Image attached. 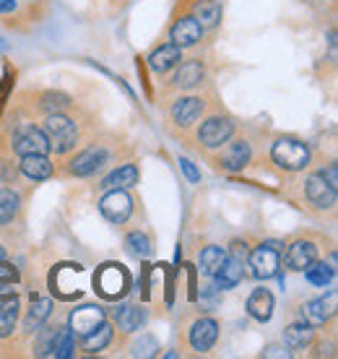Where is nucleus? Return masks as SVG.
Masks as SVG:
<instances>
[{
	"label": "nucleus",
	"instance_id": "nucleus-31",
	"mask_svg": "<svg viewBox=\"0 0 338 359\" xmlns=\"http://www.w3.org/2000/svg\"><path fill=\"white\" fill-rule=\"evenodd\" d=\"M304 273H307V281L315 284V287H328L330 281H333V276H336L333 266H330V263H320V261L310 263V266L304 269Z\"/></svg>",
	"mask_w": 338,
	"mask_h": 359
},
{
	"label": "nucleus",
	"instance_id": "nucleus-9",
	"mask_svg": "<svg viewBox=\"0 0 338 359\" xmlns=\"http://www.w3.org/2000/svg\"><path fill=\"white\" fill-rule=\"evenodd\" d=\"M104 320H107V315L99 305H83L71 313V333L73 336H86L94 328H99Z\"/></svg>",
	"mask_w": 338,
	"mask_h": 359
},
{
	"label": "nucleus",
	"instance_id": "nucleus-21",
	"mask_svg": "<svg viewBox=\"0 0 338 359\" xmlns=\"http://www.w3.org/2000/svg\"><path fill=\"white\" fill-rule=\"evenodd\" d=\"M18 320V299L13 297H0V339L13 333Z\"/></svg>",
	"mask_w": 338,
	"mask_h": 359
},
{
	"label": "nucleus",
	"instance_id": "nucleus-2",
	"mask_svg": "<svg viewBox=\"0 0 338 359\" xmlns=\"http://www.w3.org/2000/svg\"><path fill=\"white\" fill-rule=\"evenodd\" d=\"M248 245L245 243H231L229 252H227V261L222 263V269L216 271V289H231L237 287L245 276V263H248Z\"/></svg>",
	"mask_w": 338,
	"mask_h": 359
},
{
	"label": "nucleus",
	"instance_id": "nucleus-7",
	"mask_svg": "<svg viewBox=\"0 0 338 359\" xmlns=\"http://www.w3.org/2000/svg\"><path fill=\"white\" fill-rule=\"evenodd\" d=\"M336 313V294L328 299H307L299 307V323L310 325V328H320L330 320V315Z\"/></svg>",
	"mask_w": 338,
	"mask_h": 359
},
{
	"label": "nucleus",
	"instance_id": "nucleus-37",
	"mask_svg": "<svg viewBox=\"0 0 338 359\" xmlns=\"http://www.w3.org/2000/svg\"><path fill=\"white\" fill-rule=\"evenodd\" d=\"M55 331H45L39 336V344H36V354L39 357H50V346H53Z\"/></svg>",
	"mask_w": 338,
	"mask_h": 359
},
{
	"label": "nucleus",
	"instance_id": "nucleus-32",
	"mask_svg": "<svg viewBox=\"0 0 338 359\" xmlns=\"http://www.w3.org/2000/svg\"><path fill=\"white\" fill-rule=\"evenodd\" d=\"M125 248H128V252H130V255H135V258H149V255H151V240H149L143 232H130V234H128Z\"/></svg>",
	"mask_w": 338,
	"mask_h": 359
},
{
	"label": "nucleus",
	"instance_id": "nucleus-18",
	"mask_svg": "<svg viewBox=\"0 0 338 359\" xmlns=\"http://www.w3.org/2000/svg\"><path fill=\"white\" fill-rule=\"evenodd\" d=\"M248 313L255 320H260V323L271 320V315H273V294L268 289H255L248 299Z\"/></svg>",
	"mask_w": 338,
	"mask_h": 359
},
{
	"label": "nucleus",
	"instance_id": "nucleus-29",
	"mask_svg": "<svg viewBox=\"0 0 338 359\" xmlns=\"http://www.w3.org/2000/svg\"><path fill=\"white\" fill-rule=\"evenodd\" d=\"M284 341H286V346H292V349H304V346L312 344V328L304 323L289 325L284 331Z\"/></svg>",
	"mask_w": 338,
	"mask_h": 359
},
{
	"label": "nucleus",
	"instance_id": "nucleus-8",
	"mask_svg": "<svg viewBox=\"0 0 338 359\" xmlns=\"http://www.w3.org/2000/svg\"><path fill=\"white\" fill-rule=\"evenodd\" d=\"M231 133H234L231 120H227V117H211V120H205L203 126H201L198 138H201V144L205 149H222L231 138Z\"/></svg>",
	"mask_w": 338,
	"mask_h": 359
},
{
	"label": "nucleus",
	"instance_id": "nucleus-43",
	"mask_svg": "<svg viewBox=\"0 0 338 359\" xmlns=\"http://www.w3.org/2000/svg\"><path fill=\"white\" fill-rule=\"evenodd\" d=\"M3 258H6V250H3V248H0V261H3Z\"/></svg>",
	"mask_w": 338,
	"mask_h": 359
},
{
	"label": "nucleus",
	"instance_id": "nucleus-22",
	"mask_svg": "<svg viewBox=\"0 0 338 359\" xmlns=\"http://www.w3.org/2000/svg\"><path fill=\"white\" fill-rule=\"evenodd\" d=\"M222 3L219 0H198L196 3V11H193V16H196V21L201 24V27H216L219 21H222Z\"/></svg>",
	"mask_w": 338,
	"mask_h": 359
},
{
	"label": "nucleus",
	"instance_id": "nucleus-20",
	"mask_svg": "<svg viewBox=\"0 0 338 359\" xmlns=\"http://www.w3.org/2000/svg\"><path fill=\"white\" fill-rule=\"evenodd\" d=\"M99 287L107 297H117L123 294L125 287H128V276H125V271L120 266H107L99 276Z\"/></svg>",
	"mask_w": 338,
	"mask_h": 359
},
{
	"label": "nucleus",
	"instance_id": "nucleus-10",
	"mask_svg": "<svg viewBox=\"0 0 338 359\" xmlns=\"http://www.w3.org/2000/svg\"><path fill=\"white\" fill-rule=\"evenodd\" d=\"M201 36H203V27L196 21V16H185V18H180V21H175V27L169 32L172 45H177L180 50H182V47L198 45Z\"/></svg>",
	"mask_w": 338,
	"mask_h": 359
},
{
	"label": "nucleus",
	"instance_id": "nucleus-4",
	"mask_svg": "<svg viewBox=\"0 0 338 359\" xmlns=\"http://www.w3.org/2000/svg\"><path fill=\"white\" fill-rule=\"evenodd\" d=\"M45 135L50 149H55V154H68L76 146V138H79V128L73 120H68L65 115H50L45 123Z\"/></svg>",
	"mask_w": 338,
	"mask_h": 359
},
{
	"label": "nucleus",
	"instance_id": "nucleus-11",
	"mask_svg": "<svg viewBox=\"0 0 338 359\" xmlns=\"http://www.w3.org/2000/svg\"><path fill=\"white\" fill-rule=\"evenodd\" d=\"M304 193L318 208H333L336 206V188L330 185L323 175H310L307 177V185H304Z\"/></svg>",
	"mask_w": 338,
	"mask_h": 359
},
{
	"label": "nucleus",
	"instance_id": "nucleus-27",
	"mask_svg": "<svg viewBox=\"0 0 338 359\" xmlns=\"http://www.w3.org/2000/svg\"><path fill=\"white\" fill-rule=\"evenodd\" d=\"M109 341H112V325L104 320V323L99 325V328H94L91 333H86V336H83V351H89V354H97V351L104 349Z\"/></svg>",
	"mask_w": 338,
	"mask_h": 359
},
{
	"label": "nucleus",
	"instance_id": "nucleus-15",
	"mask_svg": "<svg viewBox=\"0 0 338 359\" xmlns=\"http://www.w3.org/2000/svg\"><path fill=\"white\" fill-rule=\"evenodd\" d=\"M104 162H107V151L104 149H86V151L79 154L71 162V172L76 177H86L91 172H97Z\"/></svg>",
	"mask_w": 338,
	"mask_h": 359
},
{
	"label": "nucleus",
	"instance_id": "nucleus-28",
	"mask_svg": "<svg viewBox=\"0 0 338 359\" xmlns=\"http://www.w3.org/2000/svg\"><path fill=\"white\" fill-rule=\"evenodd\" d=\"M135 182H138V170H135V164H123L120 170H115L104 180V188L112 190V188H133Z\"/></svg>",
	"mask_w": 338,
	"mask_h": 359
},
{
	"label": "nucleus",
	"instance_id": "nucleus-13",
	"mask_svg": "<svg viewBox=\"0 0 338 359\" xmlns=\"http://www.w3.org/2000/svg\"><path fill=\"white\" fill-rule=\"evenodd\" d=\"M201 112H203V99H198V97L177 99V102L172 104V120H175L180 128L193 126L198 117H201Z\"/></svg>",
	"mask_w": 338,
	"mask_h": 359
},
{
	"label": "nucleus",
	"instance_id": "nucleus-3",
	"mask_svg": "<svg viewBox=\"0 0 338 359\" xmlns=\"http://www.w3.org/2000/svg\"><path fill=\"white\" fill-rule=\"evenodd\" d=\"M271 156H273V162L281 170L299 172L310 162V149H307V144L297 141V138H278L273 149H271Z\"/></svg>",
	"mask_w": 338,
	"mask_h": 359
},
{
	"label": "nucleus",
	"instance_id": "nucleus-25",
	"mask_svg": "<svg viewBox=\"0 0 338 359\" xmlns=\"http://www.w3.org/2000/svg\"><path fill=\"white\" fill-rule=\"evenodd\" d=\"M224 261H227V250L219 248V245H208V248L201 252L198 266H201V273H203V276H216V271L222 269Z\"/></svg>",
	"mask_w": 338,
	"mask_h": 359
},
{
	"label": "nucleus",
	"instance_id": "nucleus-19",
	"mask_svg": "<svg viewBox=\"0 0 338 359\" xmlns=\"http://www.w3.org/2000/svg\"><path fill=\"white\" fill-rule=\"evenodd\" d=\"M182 60V50L177 45H164L159 50H154L151 57H149V65H151V71L156 73H167L169 68H175V65Z\"/></svg>",
	"mask_w": 338,
	"mask_h": 359
},
{
	"label": "nucleus",
	"instance_id": "nucleus-42",
	"mask_svg": "<svg viewBox=\"0 0 338 359\" xmlns=\"http://www.w3.org/2000/svg\"><path fill=\"white\" fill-rule=\"evenodd\" d=\"M16 11V0H0V13H11Z\"/></svg>",
	"mask_w": 338,
	"mask_h": 359
},
{
	"label": "nucleus",
	"instance_id": "nucleus-38",
	"mask_svg": "<svg viewBox=\"0 0 338 359\" xmlns=\"http://www.w3.org/2000/svg\"><path fill=\"white\" fill-rule=\"evenodd\" d=\"M180 164H182V170H185V175H187L190 180H193V182H198V180H201V175H198V170L193 167V162H190V159H180Z\"/></svg>",
	"mask_w": 338,
	"mask_h": 359
},
{
	"label": "nucleus",
	"instance_id": "nucleus-36",
	"mask_svg": "<svg viewBox=\"0 0 338 359\" xmlns=\"http://www.w3.org/2000/svg\"><path fill=\"white\" fill-rule=\"evenodd\" d=\"M130 354H133V357H143V359L156 357V354H159V341H156L154 336H138V341L130 346Z\"/></svg>",
	"mask_w": 338,
	"mask_h": 359
},
{
	"label": "nucleus",
	"instance_id": "nucleus-26",
	"mask_svg": "<svg viewBox=\"0 0 338 359\" xmlns=\"http://www.w3.org/2000/svg\"><path fill=\"white\" fill-rule=\"evenodd\" d=\"M73 351H76V336L71 333V328H60V331H55L53 346H50V357L68 359V357H73Z\"/></svg>",
	"mask_w": 338,
	"mask_h": 359
},
{
	"label": "nucleus",
	"instance_id": "nucleus-6",
	"mask_svg": "<svg viewBox=\"0 0 338 359\" xmlns=\"http://www.w3.org/2000/svg\"><path fill=\"white\" fill-rule=\"evenodd\" d=\"M13 151L27 156V154H47L50 144H47L45 130H39L34 126H21L13 133Z\"/></svg>",
	"mask_w": 338,
	"mask_h": 359
},
{
	"label": "nucleus",
	"instance_id": "nucleus-35",
	"mask_svg": "<svg viewBox=\"0 0 338 359\" xmlns=\"http://www.w3.org/2000/svg\"><path fill=\"white\" fill-rule=\"evenodd\" d=\"M71 104V99L65 97L62 91H47L45 97H42V109H45L47 115H58L62 109Z\"/></svg>",
	"mask_w": 338,
	"mask_h": 359
},
{
	"label": "nucleus",
	"instance_id": "nucleus-34",
	"mask_svg": "<svg viewBox=\"0 0 338 359\" xmlns=\"http://www.w3.org/2000/svg\"><path fill=\"white\" fill-rule=\"evenodd\" d=\"M16 281H18V271L11 263L0 261V297L16 294Z\"/></svg>",
	"mask_w": 338,
	"mask_h": 359
},
{
	"label": "nucleus",
	"instance_id": "nucleus-17",
	"mask_svg": "<svg viewBox=\"0 0 338 359\" xmlns=\"http://www.w3.org/2000/svg\"><path fill=\"white\" fill-rule=\"evenodd\" d=\"M222 167L229 172H240L250 162V144L248 141H234L222 151Z\"/></svg>",
	"mask_w": 338,
	"mask_h": 359
},
{
	"label": "nucleus",
	"instance_id": "nucleus-41",
	"mask_svg": "<svg viewBox=\"0 0 338 359\" xmlns=\"http://www.w3.org/2000/svg\"><path fill=\"white\" fill-rule=\"evenodd\" d=\"M11 73H6V79H3V86H0V104H3V99L8 97V89H11Z\"/></svg>",
	"mask_w": 338,
	"mask_h": 359
},
{
	"label": "nucleus",
	"instance_id": "nucleus-5",
	"mask_svg": "<svg viewBox=\"0 0 338 359\" xmlns=\"http://www.w3.org/2000/svg\"><path fill=\"white\" fill-rule=\"evenodd\" d=\"M99 211L112 224H123V222H128V216L133 214V198L128 196L123 188H112L99 201Z\"/></svg>",
	"mask_w": 338,
	"mask_h": 359
},
{
	"label": "nucleus",
	"instance_id": "nucleus-40",
	"mask_svg": "<svg viewBox=\"0 0 338 359\" xmlns=\"http://www.w3.org/2000/svg\"><path fill=\"white\" fill-rule=\"evenodd\" d=\"M320 175H323L325 180H328V182L333 185V188H338V167H336V164H330L328 172H320Z\"/></svg>",
	"mask_w": 338,
	"mask_h": 359
},
{
	"label": "nucleus",
	"instance_id": "nucleus-1",
	"mask_svg": "<svg viewBox=\"0 0 338 359\" xmlns=\"http://www.w3.org/2000/svg\"><path fill=\"white\" fill-rule=\"evenodd\" d=\"M281 248L284 245L271 240V243L258 245L252 252H248V263H250V273L255 278H273L278 276V269H281Z\"/></svg>",
	"mask_w": 338,
	"mask_h": 359
},
{
	"label": "nucleus",
	"instance_id": "nucleus-14",
	"mask_svg": "<svg viewBox=\"0 0 338 359\" xmlns=\"http://www.w3.org/2000/svg\"><path fill=\"white\" fill-rule=\"evenodd\" d=\"M315 261H318V248L312 243L299 240V243L289 245V250H286V266L292 271H304Z\"/></svg>",
	"mask_w": 338,
	"mask_h": 359
},
{
	"label": "nucleus",
	"instance_id": "nucleus-39",
	"mask_svg": "<svg viewBox=\"0 0 338 359\" xmlns=\"http://www.w3.org/2000/svg\"><path fill=\"white\" fill-rule=\"evenodd\" d=\"M263 357H292V354H289V351L284 349V346H268L266 351H263Z\"/></svg>",
	"mask_w": 338,
	"mask_h": 359
},
{
	"label": "nucleus",
	"instance_id": "nucleus-12",
	"mask_svg": "<svg viewBox=\"0 0 338 359\" xmlns=\"http://www.w3.org/2000/svg\"><path fill=\"white\" fill-rule=\"evenodd\" d=\"M216 339H219V325L211 318H201L190 328V344L196 351H208L216 344Z\"/></svg>",
	"mask_w": 338,
	"mask_h": 359
},
{
	"label": "nucleus",
	"instance_id": "nucleus-33",
	"mask_svg": "<svg viewBox=\"0 0 338 359\" xmlns=\"http://www.w3.org/2000/svg\"><path fill=\"white\" fill-rule=\"evenodd\" d=\"M18 211V196L8 188H0V224H8Z\"/></svg>",
	"mask_w": 338,
	"mask_h": 359
},
{
	"label": "nucleus",
	"instance_id": "nucleus-30",
	"mask_svg": "<svg viewBox=\"0 0 338 359\" xmlns=\"http://www.w3.org/2000/svg\"><path fill=\"white\" fill-rule=\"evenodd\" d=\"M50 310H53V302L45 299V297H36L34 302H32V307H29V313H27V328L29 331H32V328H39V325L45 323L47 318H50Z\"/></svg>",
	"mask_w": 338,
	"mask_h": 359
},
{
	"label": "nucleus",
	"instance_id": "nucleus-23",
	"mask_svg": "<svg viewBox=\"0 0 338 359\" xmlns=\"http://www.w3.org/2000/svg\"><path fill=\"white\" fill-rule=\"evenodd\" d=\"M115 320L125 333H133V331H138L143 323H146V310H143V307L123 305V307H117Z\"/></svg>",
	"mask_w": 338,
	"mask_h": 359
},
{
	"label": "nucleus",
	"instance_id": "nucleus-16",
	"mask_svg": "<svg viewBox=\"0 0 338 359\" xmlns=\"http://www.w3.org/2000/svg\"><path fill=\"white\" fill-rule=\"evenodd\" d=\"M21 172L29 180L42 182V180L53 177V162L47 159V154H27V156H21Z\"/></svg>",
	"mask_w": 338,
	"mask_h": 359
},
{
	"label": "nucleus",
	"instance_id": "nucleus-24",
	"mask_svg": "<svg viewBox=\"0 0 338 359\" xmlns=\"http://www.w3.org/2000/svg\"><path fill=\"white\" fill-rule=\"evenodd\" d=\"M201 81H203V65L196 63V60L182 63L177 68V73H175V83H177L180 89H193Z\"/></svg>",
	"mask_w": 338,
	"mask_h": 359
}]
</instances>
